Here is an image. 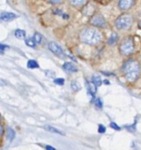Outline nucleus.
<instances>
[{
	"label": "nucleus",
	"mask_w": 141,
	"mask_h": 150,
	"mask_svg": "<svg viewBox=\"0 0 141 150\" xmlns=\"http://www.w3.org/2000/svg\"><path fill=\"white\" fill-rule=\"evenodd\" d=\"M90 23L93 25L97 26V27H104L106 25V21H105L104 18L100 14L94 15L90 20Z\"/></svg>",
	"instance_id": "5"
},
{
	"label": "nucleus",
	"mask_w": 141,
	"mask_h": 150,
	"mask_svg": "<svg viewBox=\"0 0 141 150\" xmlns=\"http://www.w3.org/2000/svg\"><path fill=\"white\" fill-rule=\"evenodd\" d=\"M139 26H140V28H141V21L139 23Z\"/></svg>",
	"instance_id": "31"
},
{
	"label": "nucleus",
	"mask_w": 141,
	"mask_h": 150,
	"mask_svg": "<svg viewBox=\"0 0 141 150\" xmlns=\"http://www.w3.org/2000/svg\"><path fill=\"white\" fill-rule=\"evenodd\" d=\"M49 50L52 52V53H54L56 55H57L58 57H61V58H64V51H63V49H62V47L58 45V44H57L56 42H49Z\"/></svg>",
	"instance_id": "6"
},
{
	"label": "nucleus",
	"mask_w": 141,
	"mask_h": 150,
	"mask_svg": "<svg viewBox=\"0 0 141 150\" xmlns=\"http://www.w3.org/2000/svg\"><path fill=\"white\" fill-rule=\"evenodd\" d=\"M134 4H135V1L133 0H121L119 2V7L122 10H128L132 8Z\"/></svg>",
	"instance_id": "7"
},
{
	"label": "nucleus",
	"mask_w": 141,
	"mask_h": 150,
	"mask_svg": "<svg viewBox=\"0 0 141 150\" xmlns=\"http://www.w3.org/2000/svg\"><path fill=\"white\" fill-rule=\"evenodd\" d=\"M71 86H72V89L74 91H80V89H81V86H80V84H79L78 82H76V81H73V82H72V84H71Z\"/></svg>",
	"instance_id": "18"
},
{
	"label": "nucleus",
	"mask_w": 141,
	"mask_h": 150,
	"mask_svg": "<svg viewBox=\"0 0 141 150\" xmlns=\"http://www.w3.org/2000/svg\"><path fill=\"white\" fill-rule=\"evenodd\" d=\"M17 16L12 13V12H3L1 13V18L4 20V21H10V20H12L16 18Z\"/></svg>",
	"instance_id": "8"
},
{
	"label": "nucleus",
	"mask_w": 141,
	"mask_h": 150,
	"mask_svg": "<svg viewBox=\"0 0 141 150\" xmlns=\"http://www.w3.org/2000/svg\"><path fill=\"white\" fill-rule=\"evenodd\" d=\"M110 127L113 128V129H115V130H117V131H119L121 128H120V127L117 125V124H116V123H114V122H111L110 123Z\"/></svg>",
	"instance_id": "24"
},
{
	"label": "nucleus",
	"mask_w": 141,
	"mask_h": 150,
	"mask_svg": "<svg viewBox=\"0 0 141 150\" xmlns=\"http://www.w3.org/2000/svg\"><path fill=\"white\" fill-rule=\"evenodd\" d=\"M87 88H88L89 92L92 95L95 94V92H96V86L93 83H87Z\"/></svg>",
	"instance_id": "16"
},
{
	"label": "nucleus",
	"mask_w": 141,
	"mask_h": 150,
	"mask_svg": "<svg viewBox=\"0 0 141 150\" xmlns=\"http://www.w3.org/2000/svg\"><path fill=\"white\" fill-rule=\"evenodd\" d=\"M71 4L74 6H77V7H80L84 4H87V1L85 0H74V1H71Z\"/></svg>",
	"instance_id": "15"
},
{
	"label": "nucleus",
	"mask_w": 141,
	"mask_h": 150,
	"mask_svg": "<svg viewBox=\"0 0 141 150\" xmlns=\"http://www.w3.org/2000/svg\"><path fill=\"white\" fill-rule=\"evenodd\" d=\"M117 40H118V35H117V33H113L110 35V39L108 40V44L112 46V45H114V44H116V43H117Z\"/></svg>",
	"instance_id": "11"
},
{
	"label": "nucleus",
	"mask_w": 141,
	"mask_h": 150,
	"mask_svg": "<svg viewBox=\"0 0 141 150\" xmlns=\"http://www.w3.org/2000/svg\"><path fill=\"white\" fill-rule=\"evenodd\" d=\"M80 40L88 45H97L102 40V34L96 29L86 28L80 33Z\"/></svg>",
	"instance_id": "2"
},
{
	"label": "nucleus",
	"mask_w": 141,
	"mask_h": 150,
	"mask_svg": "<svg viewBox=\"0 0 141 150\" xmlns=\"http://www.w3.org/2000/svg\"><path fill=\"white\" fill-rule=\"evenodd\" d=\"M7 48H9L8 46L4 45V44H0V51H1V52L4 51V50H5V49H7Z\"/></svg>",
	"instance_id": "26"
},
{
	"label": "nucleus",
	"mask_w": 141,
	"mask_h": 150,
	"mask_svg": "<svg viewBox=\"0 0 141 150\" xmlns=\"http://www.w3.org/2000/svg\"><path fill=\"white\" fill-rule=\"evenodd\" d=\"M45 149L47 150H56L52 146H49V145H47V146L45 147Z\"/></svg>",
	"instance_id": "28"
},
{
	"label": "nucleus",
	"mask_w": 141,
	"mask_h": 150,
	"mask_svg": "<svg viewBox=\"0 0 141 150\" xmlns=\"http://www.w3.org/2000/svg\"><path fill=\"white\" fill-rule=\"evenodd\" d=\"M134 50V44L133 40L129 37L123 40V42L120 45V52L124 55H130Z\"/></svg>",
	"instance_id": "4"
},
{
	"label": "nucleus",
	"mask_w": 141,
	"mask_h": 150,
	"mask_svg": "<svg viewBox=\"0 0 141 150\" xmlns=\"http://www.w3.org/2000/svg\"><path fill=\"white\" fill-rule=\"evenodd\" d=\"M34 40L35 43L41 44L42 42V35L39 33H35L34 34Z\"/></svg>",
	"instance_id": "17"
},
{
	"label": "nucleus",
	"mask_w": 141,
	"mask_h": 150,
	"mask_svg": "<svg viewBox=\"0 0 141 150\" xmlns=\"http://www.w3.org/2000/svg\"><path fill=\"white\" fill-rule=\"evenodd\" d=\"M44 129L47 130L48 132L49 133H52V134H60V135H64V133L60 131L59 129H57L55 128L54 127H51V126H44Z\"/></svg>",
	"instance_id": "10"
},
{
	"label": "nucleus",
	"mask_w": 141,
	"mask_h": 150,
	"mask_svg": "<svg viewBox=\"0 0 141 150\" xmlns=\"http://www.w3.org/2000/svg\"><path fill=\"white\" fill-rule=\"evenodd\" d=\"M46 76H49V77H54V76H55V73L54 72H52V71H50V70H47L46 71Z\"/></svg>",
	"instance_id": "25"
},
{
	"label": "nucleus",
	"mask_w": 141,
	"mask_h": 150,
	"mask_svg": "<svg viewBox=\"0 0 141 150\" xmlns=\"http://www.w3.org/2000/svg\"><path fill=\"white\" fill-rule=\"evenodd\" d=\"M27 67L29 69H37V68H39V64L34 60H29L27 62Z\"/></svg>",
	"instance_id": "14"
},
{
	"label": "nucleus",
	"mask_w": 141,
	"mask_h": 150,
	"mask_svg": "<svg viewBox=\"0 0 141 150\" xmlns=\"http://www.w3.org/2000/svg\"><path fill=\"white\" fill-rule=\"evenodd\" d=\"M123 70H124L126 79L129 82H134L140 76V65L137 61L131 59L125 62L123 67Z\"/></svg>",
	"instance_id": "1"
},
{
	"label": "nucleus",
	"mask_w": 141,
	"mask_h": 150,
	"mask_svg": "<svg viewBox=\"0 0 141 150\" xmlns=\"http://www.w3.org/2000/svg\"><path fill=\"white\" fill-rule=\"evenodd\" d=\"M25 42H26V45L28 46V47H35V42H34V39H31V38L26 39V40H25Z\"/></svg>",
	"instance_id": "20"
},
{
	"label": "nucleus",
	"mask_w": 141,
	"mask_h": 150,
	"mask_svg": "<svg viewBox=\"0 0 141 150\" xmlns=\"http://www.w3.org/2000/svg\"><path fill=\"white\" fill-rule=\"evenodd\" d=\"M93 83H94L96 87H99V86L102 85V81L101 77H100L98 75H94V76H93Z\"/></svg>",
	"instance_id": "13"
},
{
	"label": "nucleus",
	"mask_w": 141,
	"mask_h": 150,
	"mask_svg": "<svg viewBox=\"0 0 141 150\" xmlns=\"http://www.w3.org/2000/svg\"><path fill=\"white\" fill-rule=\"evenodd\" d=\"M15 137V133L11 128H8V133H7V138L10 141H12Z\"/></svg>",
	"instance_id": "19"
},
{
	"label": "nucleus",
	"mask_w": 141,
	"mask_h": 150,
	"mask_svg": "<svg viewBox=\"0 0 141 150\" xmlns=\"http://www.w3.org/2000/svg\"><path fill=\"white\" fill-rule=\"evenodd\" d=\"M14 34H15V37L19 39V40H22V39H24L26 37V32L24 30H21V29L16 30Z\"/></svg>",
	"instance_id": "12"
},
{
	"label": "nucleus",
	"mask_w": 141,
	"mask_h": 150,
	"mask_svg": "<svg viewBox=\"0 0 141 150\" xmlns=\"http://www.w3.org/2000/svg\"><path fill=\"white\" fill-rule=\"evenodd\" d=\"M133 24V18L128 13L122 14L116 20V25L118 29H129Z\"/></svg>",
	"instance_id": "3"
},
{
	"label": "nucleus",
	"mask_w": 141,
	"mask_h": 150,
	"mask_svg": "<svg viewBox=\"0 0 141 150\" xmlns=\"http://www.w3.org/2000/svg\"><path fill=\"white\" fill-rule=\"evenodd\" d=\"M95 106L97 108H102V100L100 98H97L95 100Z\"/></svg>",
	"instance_id": "23"
},
{
	"label": "nucleus",
	"mask_w": 141,
	"mask_h": 150,
	"mask_svg": "<svg viewBox=\"0 0 141 150\" xmlns=\"http://www.w3.org/2000/svg\"><path fill=\"white\" fill-rule=\"evenodd\" d=\"M54 83L57 85H64V78H57L54 80Z\"/></svg>",
	"instance_id": "21"
},
{
	"label": "nucleus",
	"mask_w": 141,
	"mask_h": 150,
	"mask_svg": "<svg viewBox=\"0 0 141 150\" xmlns=\"http://www.w3.org/2000/svg\"><path fill=\"white\" fill-rule=\"evenodd\" d=\"M98 132L100 134H104L106 132V127L103 126V125H99V127H98Z\"/></svg>",
	"instance_id": "22"
},
{
	"label": "nucleus",
	"mask_w": 141,
	"mask_h": 150,
	"mask_svg": "<svg viewBox=\"0 0 141 150\" xmlns=\"http://www.w3.org/2000/svg\"><path fill=\"white\" fill-rule=\"evenodd\" d=\"M103 83H106L107 85H108V84H110V82H109L108 80H104V81H103Z\"/></svg>",
	"instance_id": "30"
},
{
	"label": "nucleus",
	"mask_w": 141,
	"mask_h": 150,
	"mask_svg": "<svg viewBox=\"0 0 141 150\" xmlns=\"http://www.w3.org/2000/svg\"><path fill=\"white\" fill-rule=\"evenodd\" d=\"M49 3H51V4H59V3H62V1H60V0H50Z\"/></svg>",
	"instance_id": "27"
},
{
	"label": "nucleus",
	"mask_w": 141,
	"mask_h": 150,
	"mask_svg": "<svg viewBox=\"0 0 141 150\" xmlns=\"http://www.w3.org/2000/svg\"><path fill=\"white\" fill-rule=\"evenodd\" d=\"M63 68L66 70V71H68V72H77L78 71V68L73 64V63H72V62H65L64 64V66H63Z\"/></svg>",
	"instance_id": "9"
},
{
	"label": "nucleus",
	"mask_w": 141,
	"mask_h": 150,
	"mask_svg": "<svg viewBox=\"0 0 141 150\" xmlns=\"http://www.w3.org/2000/svg\"><path fill=\"white\" fill-rule=\"evenodd\" d=\"M3 133H4V128H3V127L0 125V135H1Z\"/></svg>",
	"instance_id": "29"
}]
</instances>
